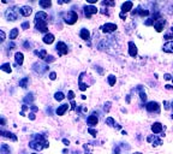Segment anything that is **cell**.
Returning <instances> with one entry per match:
<instances>
[{
    "mask_svg": "<svg viewBox=\"0 0 173 154\" xmlns=\"http://www.w3.org/2000/svg\"><path fill=\"white\" fill-rule=\"evenodd\" d=\"M55 48H57L58 55H65V54H68V52H69V48H68L66 44L63 42V41H59V42H58L57 46H55Z\"/></svg>",
    "mask_w": 173,
    "mask_h": 154,
    "instance_id": "cell-5",
    "label": "cell"
},
{
    "mask_svg": "<svg viewBox=\"0 0 173 154\" xmlns=\"http://www.w3.org/2000/svg\"><path fill=\"white\" fill-rule=\"evenodd\" d=\"M31 12H32V9L28 5H24L19 9V13L23 16V17H29V16L31 15Z\"/></svg>",
    "mask_w": 173,
    "mask_h": 154,
    "instance_id": "cell-9",
    "label": "cell"
},
{
    "mask_svg": "<svg viewBox=\"0 0 173 154\" xmlns=\"http://www.w3.org/2000/svg\"><path fill=\"white\" fill-rule=\"evenodd\" d=\"M29 118H30L31 120H34V119H35V113H29Z\"/></svg>",
    "mask_w": 173,
    "mask_h": 154,
    "instance_id": "cell-44",
    "label": "cell"
},
{
    "mask_svg": "<svg viewBox=\"0 0 173 154\" xmlns=\"http://www.w3.org/2000/svg\"><path fill=\"white\" fill-rule=\"evenodd\" d=\"M129 54L131 57H136L137 55V46L135 45V42L130 41L129 42Z\"/></svg>",
    "mask_w": 173,
    "mask_h": 154,
    "instance_id": "cell-15",
    "label": "cell"
},
{
    "mask_svg": "<svg viewBox=\"0 0 173 154\" xmlns=\"http://www.w3.org/2000/svg\"><path fill=\"white\" fill-rule=\"evenodd\" d=\"M1 70L5 71V72H7V74H10V72L12 71V69H11V64H10V63H4L3 65H1Z\"/></svg>",
    "mask_w": 173,
    "mask_h": 154,
    "instance_id": "cell-26",
    "label": "cell"
},
{
    "mask_svg": "<svg viewBox=\"0 0 173 154\" xmlns=\"http://www.w3.org/2000/svg\"><path fill=\"white\" fill-rule=\"evenodd\" d=\"M145 110L150 113H159L160 112V105L156 102V101H150L145 105Z\"/></svg>",
    "mask_w": 173,
    "mask_h": 154,
    "instance_id": "cell-4",
    "label": "cell"
},
{
    "mask_svg": "<svg viewBox=\"0 0 173 154\" xmlns=\"http://www.w3.org/2000/svg\"><path fill=\"white\" fill-rule=\"evenodd\" d=\"M73 98H75V93H73L72 90H70V92L68 93V99L71 100V101H73Z\"/></svg>",
    "mask_w": 173,
    "mask_h": 154,
    "instance_id": "cell-36",
    "label": "cell"
},
{
    "mask_svg": "<svg viewBox=\"0 0 173 154\" xmlns=\"http://www.w3.org/2000/svg\"><path fill=\"white\" fill-rule=\"evenodd\" d=\"M28 83H29V78H28V77H24L23 79L19 81V87L27 88V87H28Z\"/></svg>",
    "mask_w": 173,
    "mask_h": 154,
    "instance_id": "cell-29",
    "label": "cell"
},
{
    "mask_svg": "<svg viewBox=\"0 0 173 154\" xmlns=\"http://www.w3.org/2000/svg\"><path fill=\"white\" fill-rule=\"evenodd\" d=\"M115 82H117V78H115V76L114 75H110L108 76V84L111 87H113L115 84Z\"/></svg>",
    "mask_w": 173,
    "mask_h": 154,
    "instance_id": "cell-30",
    "label": "cell"
},
{
    "mask_svg": "<svg viewBox=\"0 0 173 154\" xmlns=\"http://www.w3.org/2000/svg\"><path fill=\"white\" fill-rule=\"evenodd\" d=\"M63 142H64V144H65V146H69V144H70L69 140H66V139H64V140H63Z\"/></svg>",
    "mask_w": 173,
    "mask_h": 154,
    "instance_id": "cell-48",
    "label": "cell"
},
{
    "mask_svg": "<svg viewBox=\"0 0 173 154\" xmlns=\"http://www.w3.org/2000/svg\"><path fill=\"white\" fill-rule=\"evenodd\" d=\"M79 36H81L82 40H84V41H88V40L90 39V31H89L88 29H85V28L81 29V31H79Z\"/></svg>",
    "mask_w": 173,
    "mask_h": 154,
    "instance_id": "cell-17",
    "label": "cell"
},
{
    "mask_svg": "<svg viewBox=\"0 0 173 154\" xmlns=\"http://www.w3.org/2000/svg\"><path fill=\"white\" fill-rule=\"evenodd\" d=\"M172 108H173V102H172Z\"/></svg>",
    "mask_w": 173,
    "mask_h": 154,
    "instance_id": "cell-55",
    "label": "cell"
},
{
    "mask_svg": "<svg viewBox=\"0 0 173 154\" xmlns=\"http://www.w3.org/2000/svg\"><path fill=\"white\" fill-rule=\"evenodd\" d=\"M87 1H88L89 4H95V3H96V0H87Z\"/></svg>",
    "mask_w": 173,
    "mask_h": 154,
    "instance_id": "cell-51",
    "label": "cell"
},
{
    "mask_svg": "<svg viewBox=\"0 0 173 154\" xmlns=\"http://www.w3.org/2000/svg\"><path fill=\"white\" fill-rule=\"evenodd\" d=\"M32 154H36V153H32Z\"/></svg>",
    "mask_w": 173,
    "mask_h": 154,
    "instance_id": "cell-57",
    "label": "cell"
},
{
    "mask_svg": "<svg viewBox=\"0 0 173 154\" xmlns=\"http://www.w3.org/2000/svg\"><path fill=\"white\" fill-rule=\"evenodd\" d=\"M106 124H108L110 126H115V122L112 117H108V118H106Z\"/></svg>",
    "mask_w": 173,
    "mask_h": 154,
    "instance_id": "cell-32",
    "label": "cell"
},
{
    "mask_svg": "<svg viewBox=\"0 0 173 154\" xmlns=\"http://www.w3.org/2000/svg\"><path fill=\"white\" fill-rule=\"evenodd\" d=\"M162 50L167 53H173V41H170V42H166L163 45Z\"/></svg>",
    "mask_w": 173,
    "mask_h": 154,
    "instance_id": "cell-21",
    "label": "cell"
},
{
    "mask_svg": "<svg viewBox=\"0 0 173 154\" xmlns=\"http://www.w3.org/2000/svg\"><path fill=\"white\" fill-rule=\"evenodd\" d=\"M35 54L39 55L40 59H45V60H46V58L48 57V55H47V51L43 50V48H42V50H40V51H35Z\"/></svg>",
    "mask_w": 173,
    "mask_h": 154,
    "instance_id": "cell-24",
    "label": "cell"
},
{
    "mask_svg": "<svg viewBox=\"0 0 173 154\" xmlns=\"http://www.w3.org/2000/svg\"><path fill=\"white\" fill-rule=\"evenodd\" d=\"M87 123H88L89 126H95V125H97V123H99V118H97V116H95V113H93L92 116H89V117H88Z\"/></svg>",
    "mask_w": 173,
    "mask_h": 154,
    "instance_id": "cell-12",
    "label": "cell"
},
{
    "mask_svg": "<svg viewBox=\"0 0 173 154\" xmlns=\"http://www.w3.org/2000/svg\"><path fill=\"white\" fill-rule=\"evenodd\" d=\"M163 105H165V110H168V108H170L168 102H167V101H165V102H163Z\"/></svg>",
    "mask_w": 173,
    "mask_h": 154,
    "instance_id": "cell-47",
    "label": "cell"
},
{
    "mask_svg": "<svg viewBox=\"0 0 173 154\" xmlns=\"http://www.w3.org/2000/svg\"><path fill=\"white\" fill-rule=\"evenodd\" d=\"M18 34H19L18 28H13V29L11 30V33H10V40H14V39H17Z\"/></svg>",
    "mask_w": 173,
    "mask_h": 154,
    "instance_id": "cell-25",
    "label": "cell"
},
{
    "mask_svg": "<svg viewBox=\"0 0 173 154\" xmlns=\"http://www.w3.org/2000/svg\"><path fill=\"white\" fill-rule=\"evenodd\" d=\"M172 119H173V115H172Z\"/></svg>",
    "mask_w": 173,
    "mask_h": 154,
    "instance_id": "cell-56",
    "label": "cell"
},
{
    "mask_svg": "<svg viewBox=\"0 0 173 154\" xmlns=\"http://www.w3.org/2000/svg\"><path fill=\"white\" fill-rule=\"evenodd\" d=\"M97 7L96 6H93V5H87L83 7V12H84V16L87 18H90L93 15L97 13Z\"/></svg>",
    "mask_w": 173,
    "mask_h": 154,
    "instance_id": "cell-3",
    "label": "cell"
},
{
    "mask_svg": "<svg viewBox=\"0 0 173 154\" xmlns=\"http://www.w3.org/2000/svg\"><path fill=\"white\" fill-rule=\"evenodd\" d=\"M5 17L7 18V21L14 22L16 19L18 18V13H17V11L13 10V9H9V10H6V12H5Z\"/></svg>",
    "mask_w": 173,
    "mask_h": 154,
    "instance_id": "cell-6",
    "label": "cell"
},
{
    "mask_svg": "<svg viewBox=\"0 0 173 154\" xmlns=\"http://www.w3.org/2000/svg\"><path fill=\"white\" fill-rule=\"evenodd\" d=\"M0 134H1V136H4V137H9V139H12V141H17V137L13 136V134H11V133H5L4 130H1V131H0Z\"/></svg>",
    "mask_w": 173,
    "mask_h": 154,
    "instance_id": "cell-27",
    "label": "cell"
},
{
    "mask_svg": "<svg viewBox=\"0 0 173 154\" xmlns=\"http://www.w3.org/2000/svg\"><path fill=\"white\" fill-rule=\"evenodd\" d=\"M117 28H118L117 24H114V23H106L101 27L103 33H113V31L117 30Z\"/></svg>",
    "mask_w": 173,
    "mask_h": 154,
    "instance_id": "cell-7",
    "label": "cell"
},
{
    "mask_svg": "<svg viewBox=\"0 0 173 154\" xmlns=\"http://www.w3.org/2000/svg\"><path fill=\"white\" fill-rule=\"evenodd\" d=\"M54 60H55V58H54V57H52V55H48L47 58H46V61H47V63H52V61H54Z\"/></svg>",
    "mask_w": 173,
    "mask_h": 154,
    "instance_id": "cell-39",
    "label": "cell"
},
{
    "mask_svg": "<svg viewBox=\"0 0 173 154\" xmlns=\"http://www.w3.org/2000/svg\"><path fill=\"white\" fill-rule=\"evenodd\" d=\"M165 87H166V89H167V90H171V89H172V86H170V84L165 86Z\"/></svg>",
    "mask_w": 173,
    "mask_h": 154,
    "instance_id": "cell-52",
    "label": "cell"
},
{
    "mask_svg": "<svg viewBox=\"0 0 173 154\" xmlns=\"http://www.w3.org/2000/svg\"><path fill=\"white\" fill-rule=\"evenodd\" d=\"M0 33H1V42H4L5 41V33H4V30H1Z\"/></svg>",
    "mask_w": 173,
    "mask_h": 154,
    "instance_id": "cell-43",
    "label": "cell"
},
{
    "mask_svg": "<svg viewBox=\"0 0 173 154\" xmlns=\"http://www.w3.org/2000/svg\"><path fill=\"white\" fill-rule=\"evenodd\" d=\"M24 47H26V50H29V48H30V44L26 42V44H24Z\"/></svg>",
    "mask_w": 173,
    "mask_h": 154,
    "instance_id": "cell-50",
    "label": "cell"
},
{
    "mask_svg": "<svg viewBox=\"0 0 173 154\" xmlns=\"http://www.w3.org/2000/svg\"><path fill=\"white\" fill-rule=\"evenodd\" d=\"M39 5L42 7V9H48V7L52 6V1H51V0H40Z\"/></svg>",
    "mask_w": 173,
    "mask_h": 154,
    "instance_id": "cell-23",
    "label": "cell"
},
{
    "mask_svg": "<svg viewBox=\"0 0 173 154\" xmlns=\"http://www.w3.org/2000/svg\"><path fill=\"white\" fill-rule=\"evenodd\" d=\"M137 90L139 92V98H141V100H142V101H145V100H147V94L142 90V88L139 87V88L137 89Z\"/></svg>",
    "mask_w": 173,
    "mask_h": 154,
    "instance_id": "cell-31",
    "label": "cell"
},
{
    "mask_svg": "<svg viewBox=\"0 0 173 154\" xmlns=\"http://www.w3.org/2000/svg\"><path fill=\"white\" fill-rule=\"evenodd\" d=\"M0 154H11V149L6 143H1L0 146Z\"/></svg>",
    "mask_w": 173,
    "mask_h": 154,
    "instance_id": "cell-22",
    "label": "cell"
},
{
    "mask_svg": "<svg viewBox=\"0 0 173 154\" xmlns=\"http://www.w3.org/2000/svg\"><path fill=\"white\" fill-rule=\"evenodd\" d=\"M172 82H173V78H172Z\"/></svg>",
    "mask_w": 173,
    "mask_h": 154,
    "instance_id": "cell-58",
    "label": "cell"
},
{
    "mask_svg": "<svg viewBox=\"0 0 173 154\" xmlns=\"http://www.w3.org/2000/svg\"><path fill=\"white\" fill-rule=\"evenodd\" d=\"M88 133L92 135V136H94V137H96V135H97V131L94 130V129H92V128H89V129H88Z\"/></svg>",
    "mask_w": 173,
    "mask_h": 154,
    "instance_id": "cell-35",
    "label": "cell"
},
{
    "mask_svg": "<svg viewBox=\"0 0 173 154\" xmlns=\"http://www.w3.org/2000/svg\"><path fill=\"white\" fill-rule=\"evenodd\" d=\"M163 78L166 79V81H170V79H172L173 77H172V76H171L170 74H165V75H163Z\"/></svg>",
    "mask_w": 173,
    "mask_h": 154,
    "instance_id": "cell-41",
    "label": "cell"
},
{
    "mask_svg": "<svg viewBox=\"0 0 173 154\" xmlns=\"http://www.w3.org/2000/svg\"><path fill=\"white\" fill-rule=\"evenodd\" d=\"M165 24H166V21L162 19V18H160V19H158V21H155L154 28H155V30L158 31V33H161V31L163 30V28H165Z\"/></svg>",
    "mask_w": 173,
    "mask_h": 154,
    "instance_id": "cell-8",
    "label": "cell"
},
{
    "mask_svg": "<svg viewBox=\"0 0 173 154\" xmlns=\"http://www.w3.org/2000/svg\"><path fill=\"white\" fill-rule=\"evenodd\" d=\"M29 27H30V23H29V22H24V23H22V29L27 30V29H29Z\"/></svg>",
    "mask_w": 173,
    "mask_h": 154,
    "instance_id": "cell-37",
    "label": "cell"
},
{
    "mask_svg": "<svg viewBox=\"0 0 173 154\" xmlns=\"http://www.w3.org/2000/svg\"><path fill=\"white\" fill-rule=\"evenodd\" d=\"M152 131H153L154 134H160V133L162 131V124L159 123V122L154 123V124L152 125Z\"/></svg>",
    "mask_w": 173,
    "mask_h": 154,
    "instance_id": "cell-20",
    "label": "cell"
},
{
    "mask_svg": "<svg viewBox=\"0 0 173 154\" xmlns=\"http://www.w3.org/2000/svg\"><path fill=\"white\" fill-rule=\"evenodd\" d=\"M29 147L35 151H41L48 147V142L45 140L43 135H35L34 139L29 142Z\"/></svg>",
    "mask_w": 173,
    "mask_h": 154,
    "instance_id": "cell-1",
    "label": "cell"
},
{
    "mask_svg": "<svg viewBox=\"0 0 173 154\" xmlns=\"http://www.w3.org/2000/svg\"><path fill=\"white\" fill-rule=\"evenodd\" d=\"M119 16H120V18H121V19H125V18H126V15H125V13H123V12H120Z\"/></svg>",
    "mask_w": 173,
    "mask_h": 154,
    "instance_id": "cell-45",
    "label": "cell"
},
{
    "mask_svg": "<svg viewBox=\"0 0 173 154\" xmlns=\"http://www.w3.org/2000/svg\"><path fill=\"white\" fill-rule=\"evenodd\" d=\"M64 16V22L69 24V26H72V24H75L78 19V15L76 11H69V12H65L63 13Z\"/></svg>",
    "mask_w": 173,
    "mask_h": 154,
    "instance_id": "cell-2",
    "label": "cell"
},
{
    "mask_svg": "<svg viewBox=\"0 0 173 154\" xmlns=\"http://www.w3.org/2000/svg\"><path fill=\"white\" fill-rule=\"evenodd\" d=\"M163 39H165V40H171V39H173V28H171L170 33H167V34L163 35Z\"/></svg>",
    "mask_w": 173,
    "mask_h": 154,
    "instance_id": "cell-33",
    "label": "cell"
},
{
    "mask_svg": "<svg viewBox=\"0 0 173 154\" xmlns=\"http://www.w3.org/2000/svg\"><path fill=\"white\" fill-rule=\"evenodd\" d=\"M54 99H55L57 101H61V100L65 99V95H64L63 92H57V93L54 94Z\"/></svg>",
    "mask_w": 173,
    "mask_h": 154,
    "instance_id": "cell-28",
    "label": "cell"
},
{
    "mask_svg": "<svg viewBox=\"0 0 173 154\" xmlns=\"http://www.w3.org/2000/svg\"><path fill=\"white\" fill-rule=\"evenodd\" d=\"M134 154H142V153H139V152H137V153H134Z\"/></svg>",
    "mask_w": 173,
    "mask_h": 154,
    "instance_id": "cell-54",
    "label": "cell"
},
{
    "mask_svg": "<svg viewBox=\"0 0 173 154\" xmlns=\"http://www.w3.org/2000/svg\"><path fill=\"white\" fill-rule=\"evenodd\" d=\"M68 110H69V104H63L61 106H59V107L55 110V113H57L58 116H63Z\"/></svg>",
    "mask_w": 173,
    "mask_h": 154,
    "instance_id": "cell-16",
    "label": "cell"
},
{
    "mask_svg": "<svg viewBox=\"0 0 173 154\" xmlns=\"http://www.w3.org/2000/svg\"><path fill=\"white\" fill-rule=\"evenodd\" d=\"M27 96H29V94H28ZM24 100H26V101H32V100H34V98H32V94L30 95V98H26V99H24Z\"/></svg>",
    "mask_w": 173,
    "mask_h": 154,
    "instance_id": "cell-42",
    "label": "cell"
},
{
    "mask_svg": "<svg viewBox=\"0 0 173 154\" xmlns=\"http://www.w3.org/2000/svg\"><path fill=\"white\" fill-rule=\"evenodd\" d=\"M71 106H72V110L76 108V102L75 101H71Z\"/></svg>",
    "mask_w": 173,
    "mask_h": 154,
    "instance_id": "cell-49",
    "label": "cell"
},
{
    "mask_svg": "<svg viewBox=\"0 0 173 154\" xmlns=\"http://www.w3.org/2000/svg\"><path fill=\"white\" fill-rule=\"evenodd\" d=\"M54 35L53 34H51V33H47L43 37H42V41L46 44V45H51V44H53L54 42Z\"/></svg>",
    "mask_w": 173,
    "mask_h": 154,
    "instance_id": "cell-14",
    "label": "cell"
},
{
    "mask_svg": "<svg viewBox=\"0 0 173 154\" xmlns=\"http://www.w3.org/2000/svg\"><path fill=\"white\" fill-rule=\"evenodd\" d=\"M102 5H103V6H114L115 3H114V1H103Z\"/></svg>",
    "mask_w": 173,
    "mask_h": 154,
    "instance_id": "cell-38",
    "label": "cell"
},
{
    "mask_svg": "<svg viewBox=\"0 0 173 154\" xmlns=\"http://www.w3.org/2000/svg\"><path fill=\"white\" fill-rule=\"evenodd\" d=\"M35 27L39 31H41V33H47L48 31V26H47V22H36L35 23Z\"/></svg>",
    "mask_w": 173,
    "mask_h": 154,
    "instance_id": "cell-10",
    "label": "cell"
},
{
    "mask_svg": "<svg viewBox=\"0 0 173 154\" xmlns=\"http://www.w3.org/2000/svg\"><path fill=\"white\" fill-rule=\"evenodd\" d=\"M49 78H51L52 81H54L57 78V74H55V72H51V74H49Z\"/></svg>",
    "mask_w": 173,
    "mask_h": 154,
    "instance_id": "cell-40",
    "label": "cell"
},
{
    "mask_svg": "<svg viewBox=\"0 0 173 154\" xmlns=\"http://www.w3.org/2000/svg\"><path fill=\"white\" fill-rule=\"evenodd\" d=\"M14 61H16V64L17 65H23V61H24V55H23V53L22 52H17L14 54Z\"/></svg>",
    "mask_w": 173,
    "mask_h": 154,
    "instance_id": "cell-18",
    "label": "cell"
},
{
    "mask_svg": "<svg viewBox=\"0 0 173 154\" xmlns=\"http://www.w3.org/2000/svg\"><path fill=\"white\" fill-rule=\"evenodd\" d=\"M47 18H48V15L45 12V11H39L36 15H35V23L36 22H47Z\"/></svg>",
    "mask_w": 173,
    "mask_h": 154,
    "instance_id": "cell-11",
    "label": "cell"
},
{
    "mask_svg": "<svg viewBox=\"0 0 173 154\" xmlns=\"http://www.w3.org/2000/svg\"><path fill=\"white\" fill-rule=\"evenodd\" d=\"M132 6H134L132 1H125L124 4L121 5V12L126 15V12H129L130 10H132Z\"/></svg>",
    "mask_w": 173,
    "mask_h": 154,
    "instance_id": "cell-13",
    "label": "cell"
},
{
    "mask_svg": "<svg viewBox=\"0 0 173 154\" xmlns=\"http://www.w3.org/2000/svg\"><path fill=\"white\" fill-rule=\"evenodd\" d=\"M30 108H31L32 111H34V112H36V111H39V108H37V107H35V106H34V105H31V106H30Z\"/></svg>",
    "mask_w": 173,
    "mask_h": 154,
    "instance_id": "cell-46",
    "label": "cell"
},
{
    "mask_svg": "<svg viewBox=\"0 0 173 154\" xmlns=\"http://www.w3.org/2000/svg\"><path fill=\"white\" fill-rule=\"evenodd\" d=\"M147 141H148V142H153V146H160V144L162 143L161 139H159V137H156L155 135L149 136V137L147 139Z\"/></svg>",
    "mask_w": 173,
    "mask_h": 154,
    "instance_id": "cell-19",
    "label": "cell"
},
{
    "mask_svg": "<svg viewBox=\"0 0 173 154\" xmlns=\"http://www.w3.org/2000/svg\"><path fill=\"white\" fill-rule=\"evenodd\" d=\"M78 83H79V89H81L82 92H84L85 89L88 88V84H84L83 82H82V79H81V78H78Z\"/></svg>",
    "mask_w": 173,
    "mask_h": 154,
    "instance_id": "cell-34",
    "label": "cell"
},
{
    "mask_svg": "<svg viewBox=\"0 0 173 154\" xmlns=\"http://www.w3.org/2000/svg\"><path fill=\"white\" fill-rule=\"evenodd\" d=\"M1 125H3V126L5 125V118H1Z\"/></svg>",
    "mask_w": 173,
    "mask_h": 154,
    "instance_id": "cell-53",
    "label": "cell"
}]
</instances>
